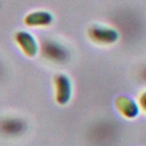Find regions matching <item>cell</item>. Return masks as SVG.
Segmentation results:
<instances>
[{
    "label": "cell",
    "mask_w": 146,
    "mask_h": 146,
    "mask_svg": "<svg viewBox=\"0 0 146 146\" xmlns=\"http://www.w3.org/2000/svg\"><path fill=\"white\" fill-rule=\"evenodd\" d=\"M89 38L97 43L100 44H110L113 43L117 40L119 34L117 32L108 26H103V25H94L89 29L88 31Z\"/></svg>",
    "instance_id": "cell-1"
},
{
    "label": "cell",
    "mask_w": 146,
    "mask_h": 146,
    "mask_svg": "<svg viewBox=\"0 0 146 146\" xmlns=\"http://www.w3.org/2000/svg\"><path fill=\"white\" fill-rule=\"evenodd\" d=\"M52 21H54L52 15L46 10H35L29 13L24 18V23L27 26H35V27L50 25Z\"/></svg>",
    "instance_id": "cell-2"
},
{
    "label": "cell",
    "mask_w": 146,
    "mask_h": 146,
    "mask_svg": "<svg viewBox=\"0 0 146 146\" xmlns=\"http://www.w3.org/2000/svg\"><path fill=\"white\" fill-rule=\"evenodd\" d=\"M15 39L18 43V46L21 47V49L23 50V52H25L27 56H34L38 51V44L33 38V35H31L29 32L26 31H18L15 34Z\"/></svg>",
    "instance_id": "cell-3"
},
{
    "label": "cell",
    "mask_w": 146,
    "mask_h": 146,
    "mask_svg": "<svg viewBox=\"0 0 146 146\" xmlns=\"http://www.w3.org/2000/svg\"><path fill=\"white\" fill-rule=\"evenodd\" d=\"M43 54L54 62H63L67 57L66 49L55 41H46L43 43Z\"/></svg>",
    "instance_id": "cell-4"
},
{
    "label": "cell",
    "mask_w": 146,
    "mask_h": 146,
    "mask_svg": "<svg viewBox=\"0 0 146 146\" xmlns=\"http://www.w3.org/2000/svg\"><path fill=\"white\" fill-rule=\"evenodd\" d=\"M55 84H56V99L59 104H65L70 99L71 96V84L70 80L67 76L60 74L57 75L55 79Z\"/></svg>",
    "instance_id": "cell-5"
},
{
    "label": "cell",
    "mask_w": 146,
    "mask_h": 146,
    "mask_svg": "<svg viewBox=\"0 0 146 146\" xmlns=\"http://www.w3.org/2000/svg\"><path fill=\"white\" fill-rule=\"evenodd\" d=\"M116 106L119 111L122 113V115L127 117H135L138 113V107L137 105L129 99L128 97H120L116 100Z\"/></svg>",
    "instance_id": "cell-6"
},
{
    "label": "cell",
    "mask_w": 146,
    "mask_h": 146,
    "mask_svg": "<svg viewBox=\"0 0 146 146\" xmlns=\"http://www.w3.org/2000/svg\"><path fill=\"white\" fill-rule=\"evenodd\" d=\"M22 128H23V122L18 121V120H13V119L2 121L0 124V129L10 135H16V133L21 132Z\"/></svg>",
    "instance_id": "cell-7"
},
{
    "label": "cell",
    "mask_w": 146,
    "mask_h": 146,
    "mask_svg": "<svg viewBox=\"0 0 146 146\" xmlns=\"http://www.w3.org/2000/svg\"><path fill=\"white\" fill-rule=\"evenodd\" d=\"M140 103H141L143 107H144V108H145V111H146V94L140 98Z\"/></svg>",
    "instance_id": "cell-8"
}]
</instances>
